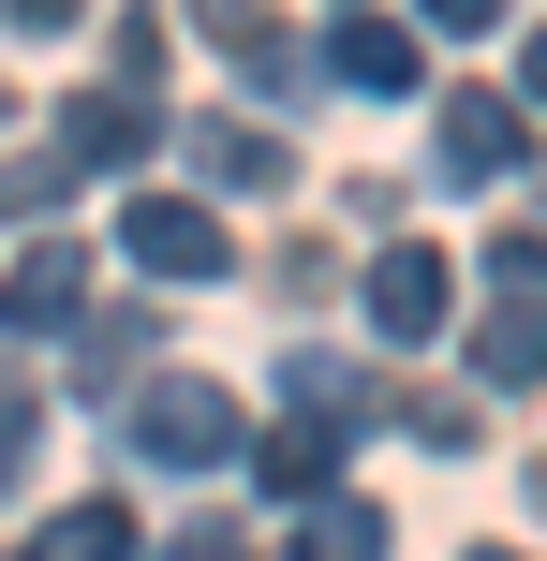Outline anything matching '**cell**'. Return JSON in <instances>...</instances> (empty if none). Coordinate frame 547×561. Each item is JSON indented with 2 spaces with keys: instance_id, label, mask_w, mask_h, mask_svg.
I'll return each instance as SVG.
<instances>
[{
  "instance_id": "cell-1",
  "label": "cell",
  "mask_w": 547,
  "mask_h": 561,
  "mask_svg": "<svg viewBox=\"0 0 547 561\" xmlns=\"http://www.w3.org/2000/svg\"><path fill=\"white\" fill-rule=\"evenodd\" d=\"M134 458L148 473H223L237 458V399L223 385H148L134 399Z\"/></svg>"
},
{
  "instance_id": "cell-2",
  "label": "cell",
  "mask_w": 547,
  "mask_h": 561,
  "mask_svg": "<svg viewBox=\"0 0 547 561\" xmlns=\"http://www.w3.org/2000/svg\"><path fill=\"white\" fill-rule=\"evenodd\" d=\"M118 237H134L148 280H223V266H237V237H223V207H207V193H134V222H118Z\"/></svg>"
},
{
  "instance_id": "cell-3",
  "label": "cell",
  "mask_w": 547,
  "mask_h": 561,
  "mask_svg": "<svg viewBox=\"0 0 547 561\" xmlns=\"http://www.w3.org/2000/svg\"><path fill=\"white\" fill-rule=\"evenodd\" d=\"M178 134V163L207 178V193H266V178H296V148L266 134V118H237V104H207V118H163Z\"/></svg>"
},
{
  "instance_id": "cell-4",
  "label": "cell",
  "mask_w": 547,
  "mask_h": 561,
  "mask_svg": "<svg viewBox=\"0 0 547 561\" xmlns=\"http://www.w3.org/2000/svg\"><path fill=\"white\" fill-rule=\"evenodd\" d=\"M75 310H89V252H75V237H45V252H15V266H0V325H15V340L75 325Z\"/></svg>"
},
{
  "instance_id": "cell-5",
  "label": "cell",
  "mask_w": 547,
  "mask_h": 561,
  "mask_svg": "<svg viewBox=\"0 0 547 561\" xmlns=\"http://www.w3.org/2000/svg\"><path fill=\"white\" fill-rule=\"evenodd\" d=\"M444 310H459V266H444L430 237L371 266V325H385V340H444Z\"/></svg>"
},
{
  "instance_id": "cell-6",
  "label": "cell",
  "mask_w": 547,
  "mask_h": 561,
  "mask_svg": "<svg viewBox=\"0 0 547 561\" xmlns=\"http://www.w3.org/2000/svg\"><path fill=\"white\" fill-rule=\"evenodd\" d=\"M148 134H163V118H148L134 89H89V104H59V178H89V163H148Z\"/></svg>"
},
{
  "instance_id": "cell-7",
  "label": "cell",
  "mask_w": 547,
  "mask_h": 561,
  "mask_svg": "<svg viewBox=\"0 0 547 561\" xmlns=\"http://www.w3.org/2000/svg\"><path fill=\"white\" fill-rule=\"evenodd\" d=\"M474 369H489L503 399H533L547 385V296H489L474 310Z\"/></svg>"
},
{
  "instance_id": "cell-8",
  "label": "cell",
  "mask_w": 547,
  "mask_h": 561,
  "mask_svg": "<svg viewBox=\"0 0 547 561\" xmlns=\"http://www.w3.org/2000/svg\"><path fill=\"white\" fill-rule=\"evenodd\" d=\"M518 148H533V118L503 104V89H444V163L459 178H503Z\"/></svg>"
},
{
  "instance_id": "cell-9",
  "label": "cell",
  "mask_w": 547,
  "mask_h": 561,
  "mask_svg": "<svg viewBox=\"0 0 547 561\" xmlns=\"http://www.w3.org/2000/svg\"><path fill=\"white\" fill-rule=\"evenodd\" d=\"M252 473H266V488H282V503H296V517H311V503H341V444H326V428H311V414H282V428H266V444H252Z\"/></svg>"
},
{
  "instance_id": "cell-10",
  "label": "cell",
  "mask_w": 547,
  "mask_h": 561,
  "mask_svg": "<svg viewBox=\"0 0 547 561\" xmlns=\"http://www.w3.org/2000/svg\"><path fill=\"white\" fill-rule=\"evenodd\" d=\"M326 75H341V89H414V30L400 15H341V30H326Z\"/></svg>"
},
{
  "instance_id": "cell-11",
  "label": "cell",
  "mask_w": 547,
  "mask_h": 561,
  "mask_svg": "<svg viewBox=\"0 0 547 561\" xmlns=\"http://www.w3.org/2000/svg\"><path fill=\"white\" fill-rule=\"evenodd\" d=\"M207 45H223L237 75H266V89H296V75H311V59H296V30H282V15H252V0H223V15H207Z\"/></svg>"
},
{
  "instance_id": "cell-12",
  "label": "cell",
  "mask_w": 547,
  "mask_h": 561,
  "mask_svg": "<svg viewBox=\"0 0 547 561\" xmlns=\"http://www.w3.org/2000/svg\"><path fill=\"white\" fill-rule=\"evenodd\" d=\"M296 399H311V428H326V444L385 414V399H371V369H355V355H296Z\"/></svg>"
},
{
  "instance_id": "cell-13",
  "label": "cell",
  "mask_w": 547,
  "mask_h": 561,
  "mask_svg": "<svg viewBox=\"0 0 547 561\" xmlns=\"http://www.w3.org/2000/svg\"><path fill=\"white\" fill-rule=\"evenodd\" d=\"M282 561H385V517H371V503H311Z\"/></svg>"
},
{
  "instance_id": "cell-14",
  "label": "cell",
  "mask_w": 547,
  "mask_h": 561,
  "mask_svg": "<svg viewBox=\"0 0 547 561\" xmlns=\"http://www.w3.org/2000/svg\"><path fill=\"white\" fill-rule=\"evenodd\" d=\"M30 561H134V517H118V503H75V517H45Z\"/></svg>"
},
{
  "instance_id": "cell-15",
  "label": "cell",
  "mask_w": 547,
  "mask_h": 561,
  "mask_svg": "<svg viewBox=\"0 0 547 561\" xmlns=\"http://www.w3.org/2000/svg\"><path fill=\"white\" fill-rule=\"evenodd\" d=\"M30 428H45V385H30V369H0V488H15V458H30Z\"/></svg>"
},
{
  "instance_id": "cell-16",
  "label": "cell",
  "mask_w": 547,
  "mask_h": 561,
  "mask_svg": "<svg viewBox=\"0 0 547 561\" xmlns=\"http://www.w3.org/2000/svg\"><path fill=\"white\" fill-rule=\"evenodd\" d=\"M489 280H503V296H547V237H533V222L489 237Z\"/></svg>"
},
{
  "instance_id": "cell-17",
  "label": "cell",
  "mask_w": 547,
  "mask_h": 561,
  "mask_svg": "<svg viewBox=\"0 0 547 561\" xmlns=\"http://www.w3.org/2000/svg\"><path fill=\"white\" fill-rule=\"evenodd\" d=\"M75 178H59V148H30V163H0V207H59Z\"/></svg>"
},
{
  "instance_id": "cell-18",
  "label": "cell",
  "mask_w": 547,
  "mask_h": 561,
  "mask_svg": "<svg viewBox=\"0 0 547 561\" xmlns=\"http://www.w3.org/2000/svg\"><path fill=\"white\" fill-rule=\"evenodd\" d=\"M282 296H296V310H311V296H341V252H326V237H296V252H282Z\"/></svg>"
},
{
  "instance_id": "cell-19",
  "label": "cell",
  "mask_w": 547,
  "mask_h": 561,
  "mask_svg": "<svg viewBox=\"0 0 547 561\" xmlns=\"http://www.w3.org/2000/svg\"><path fill=\"white\" fill-rule=\"evenodd\" d=\"M503 104H518V118L547 104V30H533V45H518V89H503Z\"/></svg>"
},
{
  "instance_id": "cell-20",
  "label": "cell",
  "mask_w": 547,
  "mask_h": 561,
  "mask_svg": "<svg viewBox=\"0 0 547 561\" xmlns=\"http://www.w3.org/2000/svg\"><path fill=\"white\" fill-rule=\"evenodd\" d=\"M163 561H237V533H223V517H193V533H178Z\"/></svg>"
}]
</instances>
